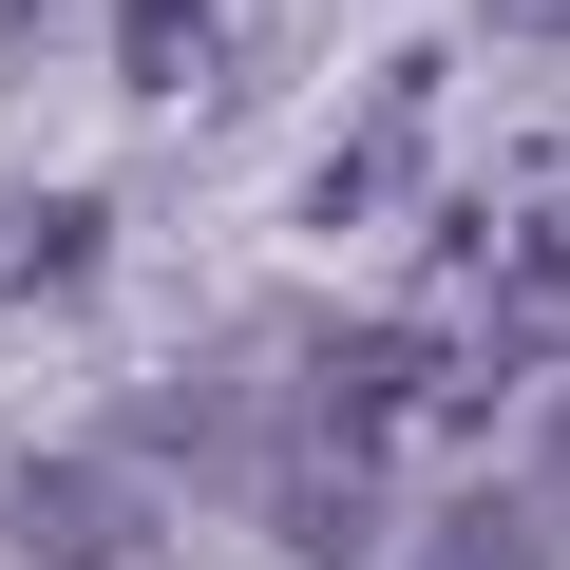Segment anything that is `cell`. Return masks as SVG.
Returning <instances> with one entry per match:
<instances>
[{"instance_id": "obj_7", "label": "cell", "mask_w": 570, "mask_h": 570, "mask_svg": "<svg viewBox=\"0 0 570 570\" xmlns=\"http://www.w3.org/2000/svg\"><path fill=\"white\" fill-rule=\"evenodd\" d=\"M513 20H532V39H570V0H513Z\"/></svg>"}, {"instance_id": "obj_2", "label": "cell", "mask_w": 570, "mask_h": 570, "mask_svg": "<svg viewBox=\"0 0 570 570\" xmlns=\"http://www.w3.org/2000/svg\"><path fill=\"white\" fill-rule=\"evenodd\" d=\"M266 494H285V551L305 570H362V532H381V475H362V419H305L266 456Z\"/></svg>"}, {"instance_id": "obj_4", "label": "cell", "mask_w": 570, "mask_h": 570, "mask_svg": "<svg viewBox=\"0 0 570 570\" xmlns=\"http://www.w3.org/2000/svg\"><path fill=\"white\" fill-rule=\"evenodd\" d=\"M419 115H438V77H381V115H362V134L324 153V190H305V209H324V228H362V209L400 190V153H419Z\"/></svg>"}, {"instance_id": "obj_1", "label": "cell", "mask_w": 570, "mask_h": 570, "mask_svg": "<svg viewBox=\"0 0 570 570\" xmlns=\"http://www.w3.org/2000/svg\"><path fill=\"white\" fill-rule=\"evenodd\" d=\"M20 551L39 570H134L153 551V475L134 456H20Z\"/></svg>"}, {"instance_id": "obj_6", "label": "cell", "mask_w": 570, "mask_h": 570, "mask_svg": "<svg viewBox=\"0 0 570 570\" xmlns=\"http://www.w3.org/2000/svg\"><path fill=\"white\" fill-rule=\"evenodd\" d=\"M115 39H134V77H153V96H171V77H190V58H209V0H115Z\"/></svg>"}, {"instance_id": "obj_5", "label": "cell", "mask_w": 570, "mask_h": 570, "mask_svg": "<svg viewBox=\"0 0 570 570\" xmlns=\"http://www.w3.org/2000/svg\"><path fill=\"white\" fill-rule=\"evenodd\" d=\"M400 570H551V513H532V494H438Z\"/></svg>"}, {"instance_id": "obj_3", "label": "cell", "mask_w": 570, "mask_h": 570, "mask_svg": "<svg viewBox=\"0 0 570 570\" xmlns=\"http://www.w3.org/2000/svg\"><path fill=\"white\" fill-rule=\"evenodd\" d=\"M475 247H494V285H513V324L570 343V153H532V171L475 209Z\"/></svg>"}]
</instances>
